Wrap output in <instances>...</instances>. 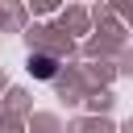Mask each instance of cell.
<instances>
[{"label": "cell", "instance_id": "cell-1", "mask_svg": "<svg viewBox=\"0 0 133 133\" xmlns=\"http://www.w3.org/2000/svg\"><path fill=\"white\" fill-rule=\"evenodd\" d=\"M29 71H33L37 79H54V71H58V62H54L50 54H29Z\"/></svg>", "mask_w": 133, "mask_h": 133}]
</instances>
